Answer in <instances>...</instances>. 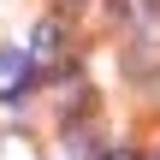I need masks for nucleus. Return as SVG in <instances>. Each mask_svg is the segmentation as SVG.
I'll use <instances>...</instances> for the list:
<instances>
[{
  "instance_id": "f257e3e1",
  "label": "nucleus",
  "mask_w": 160,
  "mask_h": 160,
  "mask_svg": "<svg viewBox=\"0 0 160 160\" xmlns=\"http://www.w3.org/2000/svg\"><path fill=\"white\" fill-rule=\"evenodd\" d=\"M30 77H36V59L18 48H0V101H18L30 89Z\"/></svg>"
},
{
  "instance_id": "f03ea898",
  "label": "nucleus",
  "mask_w": 160,
  "mask_h": 160,
  "mask_svg": "<svg viewBox=\"0 0 160 160\" xmlns=\"http://www.w3.org/2000/svg\"><path fill=\"white\" fill-rule=\"evenodd\" d=\"M59 53H65V30H59V24H42V30H36V53H30V59H36V65H53Z\"/></svg>"
},
{
  "instance_id": "7ed1b4c3",
  "label": "nucleus",
  "mask_w": 160,
  "mask_h": 160,
  "mask_svg": "<svg viewBox=\"0 0 160 160\" xmlns=\"http://www.w3.org/2000/svg\"><path fill=\"white\" fill-rule=\"evenodd\" d=\"M101 160H142V154H131V148H113V154H101Z\"/></svg>"
}]
</instances>
